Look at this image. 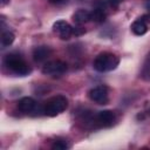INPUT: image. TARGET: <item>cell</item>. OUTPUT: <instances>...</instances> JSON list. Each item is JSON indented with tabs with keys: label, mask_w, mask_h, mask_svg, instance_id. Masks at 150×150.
Returning a JSON list of instances; mask_svg holds the SVG:
<instances>
[{
	"label": "cell",
	"mask_w": 150,
	"mask_h": 150,
	"mask_svg": "<svg viewBox=\"0 0 150 150\" xmlns=\"http://www.w3.org/2000/svg\"><path fill=\"white\" fill-rule=\"evenodd\" d=\"M4 64L12 73L20 75V76H26L32 71L28 63L19 54H15V53H11V54L6 55L4 59Z\"/></svg>",
	"instance_id": "cell-1"
},
{
	"label": "cell",
	"mask_w": 150,
	"mask_h": 150,
	"mask_svg": "<svg viewBox=\"0 0 150 150\" xmlns=\"http://www.w3.org/2000/svg\"><path fill=\"white\" fill-rule=\"evenodd\" d=\"M118 63H120V60L115 54L109 53V52H104V53L98 54L95 57L93 66H94L95 70H97L100 73H105V71H110V70L116 69Z\"/></svg>",
	"instance_id": "cell-2"
},
{
	"label": "cell",
	"mask_w": 150,
	"mask_h": 150,
	"mask_svg": "<svg viewBox=\"0 0 150 150\" xmlns=\"http://www.w3.org/2000/svg\"><path fill=\"white\" fill-rule=\"evenodd\" d=\"M68 108V100L63 95H56L48 100L43 107V112L47 116H56Z\"/></svg>",
	"instance_id": "cell-3"
},
{
	"label": "cell",
	"mask_w": 150,
	"mask_h": 150,
	"mask_svg": "<svg viewBox=\"0 0 150 150\" xmlns=\"http://www.w3.org/2000/svg\"><path fill=\"white\" fill-rule=\"evenodd\" d=\"M67 70V64L63 61L60 60H54L46 62L42 67V73L45 75H50V76H60Z\"/></svg>",
	"instance_id": "cell-4"
},
{
	"label": "cell",
	"mask_w": 150,
	"mask_h": 150,
	"mask_svg": "<svg viewBox=\"0 0 150 150\" xmlns=\"http://www.w3.org/2000/svg\"><path fill=\"white\" fill-rule=\"evenodd\" d=\"M107 1L105 0H95L94 1V9L91 13V20L95 22H103L107 18Z\"/></svg>",
	"instance_id": "cell-5"
},
{
	"label": "cell",
	"mask_w": 150,
	"mask_h": 150,
	"mask_svg": "<svg viewBox=\"0 0 150 150\" xmlns=\"http://www.w3.org/2000/svg\"><path fill=\"white\" fill-rule=\"evenodd\" d=\"M89 98L97 104H107L108 102V88L105 86H97L89 90Z\"/></svg>",
	"instance_id": "cell-6"
},
{
	"label": "cell",
	"mask_w": 150,
	"mask_h": 150,
	"mask_svg": "<svg viewBox=\"0 0 150 150\" xmlns=\"http://www.w3.org/2000/svg\"><path fill=\"white\" fill-rule=\"evenodd\" d=\"M53 30L62 40H68L73 34V27L64 20H57L53 25Z\"/></svg>",
	"instance_id": "cell-7"
},
{
	"label": "cell",
	"mask_w": 150,
	"mask_h": 150,
	"mask_svg": "<svg viewBox=\"0 0 150 150\" xmlns=\"http://www.w3.org/2000/svg\"><path fill=\"white\" fill-rule=\"evenodd\" d=\"M149 15H143L138 18L134 23L131 25V30L135 35H143L148 30V21H149Z\"/></svg>",
	"instance_id": "cell-8"
},
{
	"label": "cell",
	"mask_w": 150,
	"mask_h": 150,
	"mask_svg": "<svg viewBox=\"0 0 150 150\" xmlns=\"http://www.w3.org/2000/svg\"><path fill=\"white\" fill-rule=\"evenodd\" d=\"M52 54V49L48 46H39L35 47L33 50V59L35 62H43L46 61Z\"/></svg>",
	"instance_id": "cell-9"
},
{
	"label": "cell",
	"mask_w": 150,
	"mask_h": 150,
	"mask_svg": "<svg viewBox=\"0 0 150 150\" xmlns=\"http://www.w3.org/2000/svg\"><path fill=\"white\" fill-rule=\"evenodd\" d=\"M96 120L100 124H102L104 127H110L115 122L116 116H115V112L111 110H102L97 114Z\"/></svg>",
	"instance_id": "cell-10"
},
{
	"label": "cell",
	"mask_w": 150,
	"mask_h": 150,
	"mask_svg": "<svg viewBox=\"0 0 150 150\" xmlns=\"http://www.w3.org/2000/svg\"><path fill=\"white\" fill-rule=\"evenodd\" d=\"M90 20H91V13L87 9H79L73 15V21L79 26L83 25V23H86Z\"/></svg>",
	"instance_id": "cell-11"
},
{
	"label": "cell",
	"mask_w": 150,
	"mask_h": 150,
	"mask_svg": "<svg viewBox=\"0 0 150 150\" xmlns=\"http://www.w3.org/2000/svg\"><path fill=\"white\" fill-rule=\"evenodd\" d=\"M35 107H36V102L32 97H22L18 103V108L22 112H30L35 109Z\"/></svg>",
	"instance_id": "cell-12"
},
{
	"label": "cell",
	"mask_w": 150,
	"mask_h": 150,
	"mask_svg": "<svg viewBox=\"0 0 150 150\" xmlns=\"http://www.w3.org/2000/svg\"><path fill=\"white\" fill-rule=\"evenodd\" d=\"M14 39H15V35L11 32V30H4L2 34H1V46L2 48L5 47H8L11 46L13 42H14Z\"/></svg>",
	"instance_id": "cell-13"
},
{
	"label": "cell",
	"mask_w": 150,
	"mask_h": 150,
	"mask_svg": "<svg viewBox=\"0 0 150 150\" xmlns=\"http://www.w3.org/2000/svg\"><path fill=\"white\" fill-rule=\"evenodd\" d=\"M141 77L145 81L150 80V53L146 55V57L143 62V66L141 69Z\"/></svg>",
	"instance_id": "cell-14"
},
{
	"label": "cell",
	"mask_w": 150,
	"mask_h": 150,
	"mask_svg": "<svg viewBox=\"0 0 150 150\" xmlns=\"http://www.w3.org/2000/svg\"><path fill=\"white\" fill-rule=\"evenodd\" d=\"M68 148H69V145L67 144V142H64V141H62V139L55 141L54 144L52 145V149H54V150H66V149H68Z\"/></svg>",
	"instance_id": "cell-15"
},
{
	"label": "cell",
	"mask_w": 150,
	"mask_h": 150,
	"mask_svg": "<svg viewBox=\"0 0 150 150\" xmlns=\"http://www.w3.org/2000/svg\"><path fill=\"white\" fill-rule=\"evenodd\" d=\"M83 33H84V29H82L81 27H73V34L80 35V34H83Z\"/></svg>",
	"instance_id": "cell-16"
},
{
	"label": "cell",
	"mask_w": 150,
	"mask_h": 150,
	"mask_svg": "<svg viewBox=\"0 0 150 150\" xmlns=\"http://www.w3.org/2000/svg\"><path fill=\"white\" fill-rule=\"evenodd\" d=\"M122 1H123V0H108L109 5L112 6V7H118V5H120Z\"/></svg>",
	"instance_id": "cell-17"
},
{
	"label": "cell",
	"mask_w": 150,
	"mask_h": 150,
	"mask_svg": "<svg viewBox=\"0 0 150 150\" xmlns=\"http://www.w3.org/2000/svg\"><path fill=\"white\" fill-rule=\"evenodd\" d=\"M52 4H55V5H61V4H64L67 0H49Z\"/></svg>",
	"instance_id": "cell-18"
},
{
	"label": "cell",
	"mask_w": 150,
	"mask_h": 150,
	"mask_svg": "<svg viewBox=\"0 0 150 150\" xmlns=\"http://www.w3.org/2000/svg\"><path fill=\"white\" fill-rule=\"evenodd\" d=\"M145 7H146V9H149V12H150V0H146V2H145Z\"/></svg>",
	"instance_id": "cell-19"
},
{
	"label": "cell",
	"mask_w": 150,
	"mask_h": 150,
	"mask_svg": "<svg viewBox=\"0 0 150 150\" xmlns=\"http://www.w3.org/2000/svg\"><path fill=\"white\" fill-rule=\"evenodd\" d=\"M8 1H9V0H1V5L5 6L6 4H8Z\"/></svg>",
	"instance_id": "cell-20"
}]
</instances>
